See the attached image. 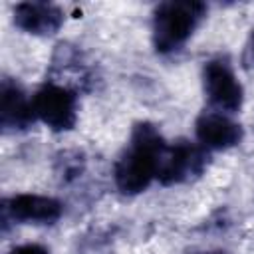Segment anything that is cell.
<instances>
[{"mask_svg": "<svg viewBox=\"0 0 254 254\" xmlns=\"http://www.w3.org/2000/svg\"><path fill=\"white\" fill-rule=\"evenodd\" d=\"M10 254H50V250L40 244H22V246H16L14 250H10Z\"/></svg>", "mask_w": 254, "mask_h": 254, "instance_id": "30bf717a", "label": "cell"}, {"mask_svg": "<svg viewBox=\"0 0 254 254\" xmlns=\"http://www.w3.org/2000/svg\"><path fill=\"white\" fill-rule=\"evenodd\" d=\"M36 121V111L34 103L26 97L24 89L4 77L2 87H0V125L6 133H16V131H26L32 127Z\"/></svg>", "mask_w": 254, "mask_h": 254, "instance_id": "52a82bcc", "label": "cell"}, {"mask_svg": "<svg viewBox=\"0 0 254 254\" xmlns=\"http://www.w3.org/2000/svg\"><path fill=\"white\" fill-rule=\"evenodd\" d=\"M36 117L52 131H69L77 121V95L71 87L60 83L42 85L34 99Z\"/></svg>", "mask_w": 254, "mask_h": 254, "instance_id": "277c9868", "label": "cell"}, {"mask_svg": "<svg viewBox=\"0 0 254 254\" xmlns=\"http://www.w3.org/2000/svg\"><path fill=\"white\" fill-rule=\"evenodd\" d=\"M64 212V206L58 198L22 192L6 198L2 202V218L16 220V222H30V224H52Z\"/></svg>", "mask_w": 254, "mask_h": 254, "instance_id": "8992f818", "label": "cell"}, {"mask_svg": "<svg viewBox=\"0 0 254 254\" xmlns=\"http://www.w3.org/2000/svg\"><path fill=\"white\" fill-rule=\"evenodd\" d=\"M250 52H252V58H254V32H252V38H250Z\"/></svg>", "mask_w": 254, "mask_h": 254, "instance_id": "8fae6325", "label": "cell"}, {"mask_svg": "<svg viewBox=\"0 0 254 254\" xmlns=\"http://www.w3.org/2000/svg\"><path fill=\"white\" fill-rule=\"evenodd\" d=\"M14 24L34 36H52L64 24V10L50 2H20L14 6Z\"/></svg>", "mask_w": 254, "mask_h": 254, "instance_id": "ba28073f", "label": "cell"}, {"mask_svg": "<svg viewBox=\"0 0 254 254\" xmlns=\"http://www.w3.org/2000/svg\"><path fill=\"white\" fill-rule=\"evenodd\" d=\"M202 81H204V91L208 101L220 111L236 113L242 107L244 91L232 65L226 60L218 58V60L206 62L202 69Z\"/></svg>", "mask_w": 254, "mask_h": 254, "instance_id": "5b68a950", "label": "cell"}, {"mask_svg": "<svg viewBox=\"0 0 254 254\" xmlns=\"http://www.w3.org/2000/svg\"><path fill=\"white\" fill-rule=\"evenodd\" d=\"M204 254H224V252H218V250H216V252H204Z\"/></svg>", "mask_w": 254, "mask_h": 254, "instance_id": "7c38bea8", "label": "cell"}, {"mask_svg": "<svg viewBox=\"0 0 254 254\" xmlns=\"http://www.w3.org/2000/svg\"><path fill=\"white\" fill-rule=\"evenodd\" d=\"M167 143L153 123H137L131 131L129 147L115 163L113 179L123 194L143 192L157 179L159 159Z\"/></svg>", "mask_w": 254, "mask_h": 254, "instance_id": "6da1fadb", "label": "cell"}, {"mask_svg": "<svg viewBox=\"0 0 254 254\" xmlns=\"http://www.w3.org/2000/svg\"><path fill=\"white\" fill-rule=\"evenodd\" d=\"M194 131L202 147L208 149H230L244 137V131L236 121L216 111H204L202 115H198Z\"/></svg>", "mask_w": 254, "mask_h": 254, "instance_id": "9c48e42d", "label": "cell"}, {"mask_svg": "<svg viewBox=\"0 0 254 254\" xmlns=\"http://www.w3.org/2000/svg\"><path fill=\"white\" fill-rule=\"evenodd\" d=\"M206 16V4L196 0H171L155 8L153 44L159 54L177 52Z\"/></svg>", "mask_w": 254, "mask_h": 254, "instance_id": "7a4b0ae2", "label": "cell"}, {"mask_svg": "<svg viewBox=\"0 0 254 254\" xmlns=\"http://www.w3.org/2000/svg\"><path fill=\"white\" fill-rule=\"evenodd\" d=\"M208 165V153L187 139H177L173 145H167L161 159H159V171H157V181L161 185H177L190 181L198 175Z\"/></svg>", "mask_w": 254, "mask_h": 254, "instance_id": "3957f363", "label": "cell"}]
</instances>
